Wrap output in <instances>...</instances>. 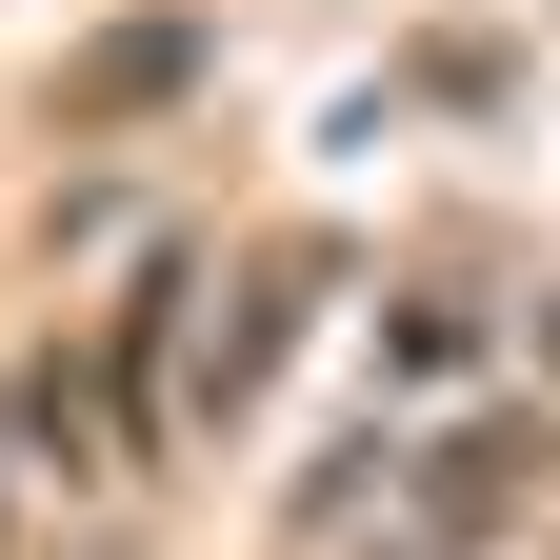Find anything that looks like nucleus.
I'll return each instance as SVG.
<instances>
[{
  "mask_svg": "<svg viewBox=\"0 0 560 560\" xmlns=\"http://www.w3.org/2000/svg\"><path fill=\"white\" fill-rule=\"evenodd\" d=\"M540 480H560V420H540V400H501V420H441V441H420V521H441V540H501Z\"/></svg>",
  "mask_w": 560,
  "mask_h": 560,
  "instance_id": "1",
  "label": "nucleus"
},
{
  "mask_svg": "<svg viewBox=\"0 0 560 560\" xmlns=\"http://www.w3.org/2000/svg\"><path fill=\"white\" fill-rule=\"evenodd\" d=\"M320 260H340V241H260V260H241V301H221V340H200V420H241V400L280 381V340L320 320Z\"/></svg>",
  "mask_w": 560,
  "mask_h": 560,
  "instance_id": "2",
  "label": "nucleus"
},
{
  "mask_svg": "<svg viewBox=\"0 0 560 560\" xmlns=\"http://www.w3.org/2000/svg\"><path fill=\"white\" fill-rule=\"evenodd\" d=\"M200 81V21H101L81 60H60V120H81V140H120V120H161Z\"/></svg>",
  "mask_w": 560,
  "mask_h": 560,
  "instance_id": "3",
  "label": "nucleus"
},
{
  "mask_svg": "<svg viewBox=\"0 0 560 560\" xmlns=\"http://www.w3.org/2000/svg\"><path fill=\"white\" fill-rule=\"evenodd\" d=\"M180 280H200V241H140V301H120V361H101L120 441H140V381H161V340H180Z\"/></svg>",
  "mask_w": 560,
  "mask_h": 560,
  "instance_id": "4",
  "label": "nucleus"
},
{
  "mask_svg": "<svg viewBox=\"0 0 560 560\" xmlns=\"http://www.w3.org/2000/svg\"><path fill=\"white\" fill-rule=\"evenodd\" d=\"M540 361H560V301H540Z\"/></svg>",
  "mask_w": 560,
  "mask_h": 560,
  "instance_id": "5",
  "label": "nucleus"
}]
</instances>
